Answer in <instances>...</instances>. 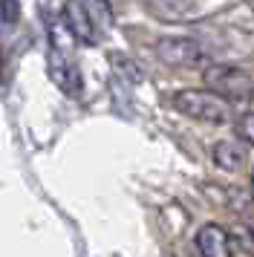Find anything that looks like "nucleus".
<instances>
[{
    "label": "nucleus",
    "mask_w": 254,
    "mask_h": 257,
    "mask_svg": "<svg viewBox=\"0 0 254 257\" xmlns=\"http://www.w3.org/2000/svg\"><path fill=\"white\" fill-rule=\"evenodd\" d=\"M234 127H237V139H242L245 145L254 148V113H242V116L234 121Z\"/></svg>",
    "instance_id": "9"
},
{
    "label": "nucleus",
    "mask_w": 254,
    "mask_h": 257,
    "mask_svg": "<svg viewBox=\"0 0 254 257\" xmlns=\"http://www.w3.org/2000/svg\"><path fill=\"white\" fill-rule=\"evenodd\" d=\"M196 248L202 257H231L234 248H231V237L228 231L217 225V222H208L196 231Z\"/></svg>",
    "instance_id": "6"
},
{
    "label": "nucleus",
    "mask_w": 254,
    "mask_h": 257,
    "mask_svg": "<svg viewBox=\"0 0 254 257\" xmlns=\"http://www.w3.org/2000/svg\"><path fill=\"white\" fill-rule=\"evenodd\" d=\"M46 70H49V81L55 84L61 93H67L69 98H78L84 93L81 70L75 67V61H69L64 55V49H58L55 44H49V52H46Z\"/></svg>",
    "instance_id": "3"
},
{
    "label": "nucleus",
    "mask_w": 254,
    "mask_h": 257,
    "mask_svg": "<svg viewBox=\"0 0 254 257\" xmlns=\"http://www.w3.org/2000/svg\"><path fill=\"white\" fill-rule=\"evenodd\" d=\"M0 18H3V24H18L21 21V3L18 0H0Z\"/></svg>",
    "instance_id": "10"
},
{
    "label": "nucleus",
    "mask_w": 254,
    "mask_h": 257,
    "mask_svg": "<svg viewBox=\"0 0 254 257\" xmlns=\"http://www.w3.org/2000/svg\"><path fill=\"white\" fill-rule=\"evenodd\" d=\"M81 3H84V9H87V15H90L92 26L101 29V32H107V26L113 24L110 3H107V0H81Z\"/></svg>",
    "instance_id": "8"
},
{
    "label": "nucleus",
    "mask_w": 254,
    "mask_h": 257,
    "mask_svg": "<svg viewBox=\"0 0 254 257\" xmlns=\"http://www.w3.org/2000/svg\"><path fill=\"white\" fill-rule=\"evenodd\" d=\"M211 159L222 171H240L248 162V145L242 139H219L211 148Z\"/></svg>",
    "instance_id": "7"
},
{
    "label": "nucleus",
    "mask_w": 254,
    "mask_h": 257,
    "mask_svg": "<svg viewBox=\"0 0 254 257\" xmlns=\"http://www.w3.org/2000/svg\"><path fill=\"white\" fill-rule=\"evenodd\" d=\"M156 55L171 67H199L205 64V49L191 38H162L156 44Z\"/></svg>",
    "instance_id": "4"
},
{
    "label": "nucleus",
    "mask_w": 254,
    "mask_h": 257,
    "mask_svg": "<svg viewBox=\"0 0 254 257\" xmlns=\"http://www.w3.org/2000/svg\"><path fill=\"white\" fill-rule=\"evenodd\" d=\"M251 191H254V168H251Z\"/></svg>",
    "instance_id": "11"
},
{
    "label": "nucleus",
    "mask_w": 254,
    "mask_h": 257,
    "mask_svg": "<svg viewBox=\"0 0 254 257\" xmlns=\"http://www.w3.org/2000/svg\"><path fill=\"white\" fill-rule=\"evenodd\" d=\"M171 107L182 116L194 118V121H202V124H228L234 121V110H231V101H225L222 95H217L214 90H179V93L171 95Z\"/></svg>",
    "instance_id": "1"
},
{
    "label": "nucleus",
    "mask_w": 254,
    "mask_h": 257,
    "mask_svg": "<svg viewBox=\"0 0 254 257\" xmlns=\"http://www.w3.org/2000/svg\"><path fill=\"white\" fill-rule=\"evenodd\" d=\"M64 21H67L69 35L75 38L78 44H87V47H95V44H98V29L92 26L90 15H87V9H84L81 0H67V6H64Z\"/></svg>",
    "instance_id": "5"
},
{
    "label": "nucleus",
    "mask_w": 254,
    "mask_h": 257,
    "mask_svg": "<svg viewBox=\"0 0 254 257\" xmlns=\"http://www.w3.org/2000/svg\"><path fill=\"white\" fill-rule=\"evenodd\" d=\"M208 90L222 95L225 101H251L254 98V75L234 64H211L202 72Z\"/></svg>",
    "instance_id": "2"
}]
</instances>
